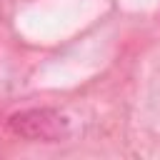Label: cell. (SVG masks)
<instances>
[{
    "mask_svg": "<svg viewBox=\"0 0 160 160\" xmlns=\"http://www.w3.org/2000/svg\"><path fill=\"white\" fill-rule=\"evenodd\" d=\"M8 128L30 142H60L70 132V122L60 110L52 108H28L20 112H12L8 120Z\"/></svg>",
    "mask_w": 160,
    "mask_h": 160,
    "instance_id": "cell-1",
    "label": "cell"
}]
</instances>
